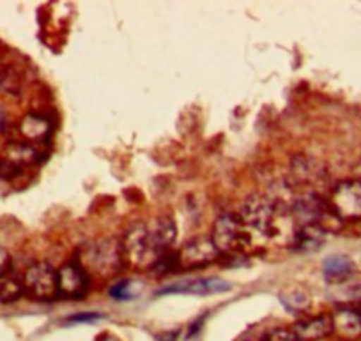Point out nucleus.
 Returning <instances> with one entry per match:
<instances>
[{
  "label": "nucleus",
  "instance_id": "19",
  "mask_svg": "<svg viewBox=\"0 0 361 341\" xmlns=\"http://www.w3.org/2000/svg\"><path fill=\"white\" fill-rule=\"evenodd\" d=\"M142 292V285L135 280H121L109 288V295L116 301H131Z\"/></svg>",
  "mask_w": 361,
  "mask_h": 341
},
{
  "label": "nucleus",
  "instance_id": "8",
  "mask_svg": "<svg viewBox=\"0 0 361 341\" xmlns=\"http://www.w3.org/2000/svg\"><path fill=\"white\" fill-rule=\"evenodd\" d=\"M220 253L214 248L211 237H193L185 246L177 252V260H179L180 271H197L218 262Z\"/></svg>",
  "mask_w": 361,
  "mask_h": 341
},
{
  "label": "nucleus",
  "instance_id": "24",
  "mask_svg": "<svg viewBox=\"0 0 361 341\" xmlns=\"http://www.w3.org/2000/svg\"><path fill=\"white\" fill-rule=\"evenodd\" d=\"M99 315L98 313H78L76 316H71V318L68 320V322H90V320H98Z\"/></svg>",
  "mask_w": 361,
  "mask_h": 341
},
{
  "label": "nucleus",
  "instance_id": "10",
  "mask_svg": "<svg viewBox=\"0 0 361 341\" xmlns=\"http://www.w3.org/2000/svg\"><path fill=\"white\" fill-rule=\"evenodd\" d=\"M231 290V283L220 278H197V280L185 281V283L170 285V287L161 288L158 295L165 294H190V295H213L221 294V292Z\"/></svg>",
  "mask_w": 361,
  "mask_h": 341
},
{
  "label": "nucleus",
  "instance_id": "4",
  "mask_svg": "<svg viewBox=\"0 0 361 341\" xmlns=\"http://www.w3.org/2000/svg\"><path fill=\"white\" fill-rule=\"evenodd\" d=\"M123 249L128 266L138 269H151L156 260L161 256L156 252L147 225L144 223H137L126 232L123 239Z\"/></svg>",
  "mask_w": 361,
  "mask_h": 341
},
{
  "label": "nucleus",
  "instance_id": "22",
  "mask_svg": "<svg viewBox=\"0 0 361 341\" xmlns=\"http://www.w3.org/2000/svg\"><path fill=\"white\" fill-rule=\"evenodd\" d=\"M262 341H303L293 333V329H273L262 336Z\"/></svg>",
  "mask_w": 361,
  "mask_h": 341
},
{
  "label": "nucleus",
  "instance_id": "3",
  "mask_svg": "<svg viewBox=\"0 0 361 341\" xmlns=\"http://www.w3.org/2000/svg\"><path fill=\"white\" fill-rule=\"evenodd\" d=\"M211 241L220 255H245L252 246V235L245 223L235 214H221L211 230Z\"/></svg>",
  "mask_w": 361,
  "mask_h": 341
},
{
  "label": "nucleus",
  "instance_id": "13",
  "mask_svg": "<svg viewBox=\"0 0 361 341\" xmlns=\"http://www.w3.org/2000/svg\"><path fill=\"white\" fill-rule=\"evenodd\" d=\"M149 235L152 239V244H154L156 252L159 255L170 252L172 249V244L176 242L177 237V226L176 221H173L172 216H159L152 226H147Z\"/></svg>",
  "mask_w": 361,
  "mask_h": 341
},
{
  "label": "nucleus",
  "instance_id": "20",
  "mask_svg": "<svg viewBox=\"0 0 361 341\" xmlns=\"http://www.w3.org/2000/svg\"><path fill=\"white\" fill-rule=\"evenodd\" d=\"M23 166L9 158H0V180H13L22 175Z\"/></svg>",
  "mask_w": 361,
  "mask_h": 341
},
{
  "label": "nucleus",
  "instance_id": "6",
  "mask_svg": "<svg viewBox=\"0 0 361 341\" xmlns=\"http://www.w3.org/2000/svg\"><path fill=\"white\" fill-rule=\"evenodd\" d=\"M329 207L340 221L361 219V179H347L336 184L329 197Z\"/></svg>",
  "mask_w": 361,
  "mask_h": 341
},
{
  "label": "nucleus",
  "instance_id": "23",
  "mask_svg": "<svg viewBox=\"0 0 361 341\" xmlns=\"http://www.w3.org/2000/svg\"><path fill=\"white\" fill-rule=\"evenodd\" d=\"M9 271H11V255L8 253V249L0 246V278L8 276Z\"/></svg>",
  "mask_w": 361,
  "mask_h": 341
},
{
  "label": "nucleus",
  "instance_id": "21",
  "mask_svg": "<svg viewBox=\"0 0 361 341\" xmlns=\"http://www.w3.org/2000/svg\"><path fill=\"white\" fill-rule=\"evenodd\" d=\"M0 87H2V90H6L9 94H18L22 90V83H20L18 75L13 69H6L0 75Z\"/></svg>",
  "mask_w": 361,
  "mask_h": 341
},
{
  "label": "nucleus",
  "instance_id": "25",
  "mask_svg": "<svg viewBox=\"0 0 361 341\" xmlns=\"http://www.w3.org/2000/svg\"><path fill=\"white\" fill-rule=\"evenodd\" d=\"M98 341H119V340H117L116 336H112V334H103Z\"/></svg>",
  "mask_w": 361,
  "mask_h": 341
},
{
  "label": "nucleus",
  "instance_id": "14",
  "mask_svg": "<svg viewBox=\"0 0 361 341\" xmlns=\"http://www.w3.org/2000/svg\"><path fill=\"white\" fill-rule=\"evenodd\" d=\"M324 280L331 285H342L356 274V264L345 255L328 256L322 264Z\"/></svg>",
  "mask_w": 361,
  "mask_h": 341
},
{
  "label": "nucleus",
  "instance_id": "5",
  "mask_svg": "<svg viewBox=\"0 0 361 341\" xmlns=\"http://www.w3.org/2000/svg\"><path fill=\"white\" fill-rule=\"evenodd\" d=\"M27 297L39 302H51L59 299L57 269L48 262H36L25 271L22 278Z\"/></svg>",
  "mask_w": 361,
  "mask_h": 341
},
{
  "label": "nucleus",
  "instance_id": "7",
  "mask_svg": "<svg viewBox=\"0 0 361 341\" xmlns=\"http://www.w3.org/2000/svg\"><path fill=\"white\" fill-rule=\"evenodd\" d=\"M59 280V299L68 301H80L90 290V274L85 267L78 262V259L64 264L57 269Z\"/></svg>",
  "mask_w": 361,
  "mask_h": 341
},
{
  "label": "nucleus",
  "instance_id": "17",
  "mask_svg": "<svg viewBox=\"0 0 361 341\" xmlns=\"http://www.w3.org/2000/svg\"><path fill=\"white\" fill-rule=\"evenodd\" d=\"M280 301L290 313H305L310 308V295L298 287L283 288L280 292Z\"/></svg>",
  "mask_w": 361,
  "mask_h": 341
},
{
  "label": "nucleus",
  "instance_id": "15",
  "mask_svg": "<svg viewBox=\"0 0 361 341\" xmlns=\"http://www.w3.org/2000/svg\"><path fill=\"white\" fill-rule=\"evenodd\" d=\"M328 232L321 226H301L293 232V249L298 253L317 252L324 242Z\"/></svg>",
  "mask_w": 361,
  "mask_h": 341
},
{
  "label": "nucleus",
  "instance_id": "9",
  "mask_svg": "<svg viewBox=\"0 0 361 341\" xmlns=\"http://www.w3.org/2000/svg\"><path fill=\"white\" fill-rule=\"evenodd\" d=\"M326 170L322 163L308 156H296L293 158L289 170V187L303 190V193H315L314 187L321 180H324ZM301 193V194H303Z\"/></svg>",
  "mask_w": 361,
  "mask_h": 341
},
{
  "label": "nucleus",
  "instance_id": "11",
  "mask_svg": "<svg viewBox=\"0 0 361 341\" xmlns=\"http://www.w3.org/2000/svg\"><path fill=\"white\" fill-rule=\"evenodd\" d=\"M333 333L342 341H357L361 340V309L345 306L338 308L331 315Z\"/></svg>",
  "mask_w": 361,
  "mask_h": 341
},
{
  "label": "nucleus",
  "instance_id": "16",
  "mask_svg": "<svg viewBox=\"0 0 361 341\" xmlns=\"http://www.w3.org/2000/svg\"><path fill=\"white\" fill-rule=\"evenodd\" d=\"M20 133H22L23 140L27 144H43L50 138L51 135V126L48 123V119H44L43 116H37V113H29L22 119L20 123Z\"/></svg>",
  "mask_w": 361,
  "mask_h": 341
},
{
  "label": "nucleus",
  "instance_id": "1",
  "mask_svg": "<svg viewBox=\"0 0 361 341\" xmlns=\"http://www.w3.org/2000/svg\"><path fill=\"white\" fill-rule=\"evenodd\" d=\"M287 216H290V209L283 202L262 193L250 194L243 202L241 212H239V219L245 223L246 228H252L267 239L280 235L282 226L279 225V221H282Z\"/></svg>",
  "mask_w": 361,
  "mask_h": 341
},
{
  "label": "nucleus",
  "instance_id": "2",
  "mask_svg": "<svg viewBox=\"0 0 361 341\" xmlns=\"http://www.w3.org/2000/svg\"><path fill=\"white\" fill-rule=\"evenodd\" d=\"M78 262L85 267L89 274L98 273L103 278L116 276L128 266L123 242L116 239H102V241L85 246Z\"/></svg>",
  "mask_w": 361,
  "mask_h": 341
},
{
  "label": "nucleus",
  "instance_id": "12",
  "mask_svg": "<svg viewBox=\"0 0 361 341\" xmlns=\"http://www.w3.org/2000/svg\"><path fill=\"white\" fill-rule=\"evenodd\" d=\"M290 329H293V333L303 341L322 340V337L329 336V334L333 333L331 315H326L324 313V315L303 318V320H300V322L294 323Z\"/></svg>",
  "mask_w": 361,
  "mask_h": 341
},
{
  "label": "nucleus",
  "instance_id": "18",
  "mask_svg": "<svg viewBox=\"0 0 361 341\" xmlns=\"http://www.w3.org/2000/svg\"><path fill=\"white\" fill-rule=\"evenodd\" d=\"M22 295H25L22 280L11 276V274L0 278V302H2V304H11V302H16Z\"/></svg>",
  "mask_w": 361,
  "mask_h": 341
}]
</instances>
